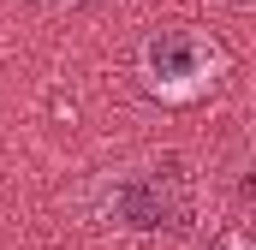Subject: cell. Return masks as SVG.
<instances>
[{"mask_svg": "<svg viewBox=\"0 0 256 250\" xmlns=\"http://www.w3.org/2000/svg\"><path fill=\"white\" fill-rule=\"evenodd\" d=\"M214 250H250V238H244V232H226V238H220Z\"/></svg>", "mask_w": 256, "mask_h": 250, "instance_id": "cell-2", "label": "cell"}, {"mask_svg": "<svg viewBox=\"0 0 256 250\" xmlns=\"http://www.w3.org/2000/svg\"><path fill=\"white\" fill-rule=\"evenodd\" d=\"M220 72H226V48H220L214 36H202V30L173 24V30H155V36L143 42V84H149L155 96H167V102L202 96Z\"/></svg>", "mask_w": 256, "mask_h": 250, "instance_id": "cell-1", "label": "cell"}]
</instances>
